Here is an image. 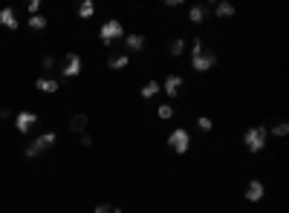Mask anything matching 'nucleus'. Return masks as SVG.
<instances>
[{"label":"nucleus","mask_w":289,"mask_h":213,"mask_svg":"<svg viewBox=\"0 0 289 213\" xmlns=\"http://www.w3.org/2000/svg\"><path fill=\"white\" fill-rule=\"evenodd\" d=\"M214 12H217V17H223V20H226V17H234V12H237V9H234V3L220 0V3L214 6Z\"/></svg>","instance_id":"obj_16"},{"label":"nucleus","mask_w":289,"mask_h":213,"mask_svg":"<svg viewBox=\"0 0 289 213\" xmlns=\"http://www.w3.org/2000/svg\"><path fill=\"white\" fill-rule=\"evenodd\" d=\"M44 69H55V58H44Z\"/></svg>","instance_id":"obj_29"},{"label":"nucleus","mask_w":289,"mask_h":213,"mask_svg":"<svg viewBox=\"0 0 289 213\" xmlns=\"http://www.w3.org/2000/svg\"><path fill=\"white\" fill-rule=\"evenodd\" d=\"M55 144H58V135H55V132L50 130V132H41V135H35L32 141L26 144V150H23V153H26L29 159H35V156H41L44 150L55 147Z\"/></svg>","instance_id":"obj_1"},{"label":"nucleus","mask_w":289,"mask_h":213,"mask_svg":"<svg viewBox=\"0 0 289 213\" xmlns=\"http://www.w3.org/2000/svg\"><path fill=\"white\" fill-rule=\"evenodd\" d=\"M81 69H84L81 55H78V52H67V58L61 61V69H58V72H61L64 78H78V75H81Z\"/></svg>","instance_id":"obj_4"},{"label":"nucleus","mask_w":289,"mask_h":213,"mask_svg":"<svg viewBox=\"0 0 289 213\" xmlns=\"http://www.w3.org/2000/svg\"><path fill=\"white\" fill-rule=\"evenodd\" d=\"M203 41H200V38H194V41H191V58H194V55H203Z\"/></svg>","instance_id":"obj_24"},{"label":"nucleus","mask_w":289,"mask_h":213,"mask_svg":"<svg viewBox=\"0 0 289 213\" xmlns=\"http://www.w3.org/2000/svg\"><path fill=\"white\" fill-rule=\"evenodd\" d=\"M266 138H269V130H266V127H249L246 135H243L249 153H260V150L266 147Z\"/></svg>","instance_id":"obj_3"},{"label":"nucleus","mask_w":289,"mask_h":213,"mask_svg":"<svg viewBox=\"0 0 289 213\" xmlns=\"http://www.w3.org/2000/svg\"><path fill=\"white\" fill-rule=\"evenodd\" d=\"M182 86H185V81H182L179 75H168V78H165V84H162V92H165L168 98H179Z\"/></svg>","instance_id":"obj_8"},{"label":"nucleus","mask_w":289,"mask_h":213,"mask_svg":"<svg viewBox=\"0 0 289 213\" xmlns=\"http://www.w3.org/2000/svg\"><path fill=\"white\" fill-rule=\"evenodd\" d=\"M127 64H130L127 55H110V58H107V66H110V69H124Z\"/></svg>","instance_id":"obj_18"},{"label":"nucleus","mask_w":289,"mask_h":213,"mask_svg":"<svg viewBox=\"0 0 289 213\" xmlns=\"http://www.w3.org/2000/svg\"><path fill=\"white\" fill-rule=\"evenodd\" d=\"M168 52H171V55H173V58H179V55L185 52V41H182V38H176V41H171Z\"/></svg>","instance_id":"obj_19"},{"label":"nucleus","mask_w":289,"mask_h":213,"mask_svg":"<svg viewBox=\"0 0 289 213\" xmlns=\"http://www.w3.org/2000/svg\"><path fill=\"white\" fill-rule=\"evenodd\" d=\"M0 26H3V29H12V32L20 26V23H17L15 9H9V6H6V9H0Z\"/></svg>","instance_id":"obj_10"},{"label":"nucleus","mask_w":289,"mask_h":213,"mask_svg":"<svg viewBox=\"0 0 289 213\" xmlns=\"http://www.w3.org/2000/svg\"><path fill=\"white\" fill-rule=\"evenodd\" d=\"M217 64V55L214 52H203V55H194L191 58V69H197V72H208V69H214Z\"/></svg>","instance_id":"obj_7"},{"label":"nucleus","mask_w":289,"mask_h":213,"mask_svg":"<svg viewBox=\"0 0 289 213\" xmlns=\"http://www.w3.org/2000/svg\"><path fill=\"white\" fill-rule=\"evenodd\" d=\"M99 41H102L104 46H110L113 41H124V26H121L119 20H104L102 29H99Z\"/></svg>","instance_id":"obj_2"},{"label":"nucleus","mask_w":289,"mask_h":213,"mask_svg":"<svg viewBox=\"0 0 289 213\" xmlns=\"http://www.w3.org/2000/svg\"><path fill=\"white\" fill-rule=\"evenodd\" d=\"M124 49L127 52H142L145 49V35H139V32H133V35H124Z\"/></svg>","instance_id":"obj_9"},{"label":"nucleus","mask_w":289,"mask_h":213,"mask_svg":"<svg viewBox=\"0 0 289 213\" xmlns=\"http://www.w3.org/2000/svg\"><path fill=\"white\" fill-rule=\"evenodd\" d=\"M287 132H289V124H287V121H278V124L272 127V135H278V138H284Z\"/></svg>","instance_id":"obj_22"},{"label":"nucleus","mask_w":289,"mask_h":213,"mask_svg":"<svg viewBox=\"0 0 289 213\" xmlns=\"http://www.w3.org/2000/svg\"><path fill=\"white\" fill-rule=\"evenodd\" d=\"M12 110H9V107H0V121H9V118H12Z\"/></svg>","instance_id":"obj_27"},{"label":"nucleus","mask_w":289,"mask_h":213,"mask_svg":"<svg viewBox=\"0 0 289 213\" xmlns=\"http://www.w3.org/2000/svg\"><path fill=\"white\" fill-rule=\"evenodd\" d=\"M197 127H200V132H211L214 130V121H211L208 115H200V118H197Z\"/></svg>","instance_id":"obj_20"},{"label":"nucleus","mask_w":289,"mask_h":213,"mask_svg":"<svg viewBox=\"0 0 289 213\" xmlns=\"http://www.w3.org/2000/svg\"><path fill=\"white\" fill-rule=\"evenodd\" d=\"M159 92H162V84H159V81H148L145 86H142V92H139V95H142L145 101H151V98H156Z\"/></svg>","instance_id":"obj_14"},{"label":"nucleus","mask_w":289,"mask_h":213,"mask_svg":"<svg viewBox=\"0 0 289 213\" xmlns=\"http://www.w3.org/2000/svg\"><path fill=\"white\" fill-rule=\"evenodd\" d=\"M87 121H90V115L87 113H75L72 118H69V130L78 132V135H84L87 132Z\"/></svg>","instance_id":"obj_11"},{"label":"nucleus","mask_w":289,"mask_h":213,"mask_svg":"<svg viewBox=\"0 0 289 213\" xmlns=\"http://www.w3.org/2000/svg\"><path fill=\"white\" fill-rule=\"evenodd\" d=\"M58 86H61V84L55 81V78H38V81H35V89H38V92H58Z\"/></svg>","instance_id":"obj_15"},{"label":"nucleus","mask_w":289,"mask_h":213,"mask_svg":"<svg viewBox=\"0 0 289 213\" xmlns=\"http://www.w3.org/2000/svg\"><path fill=\"white\" fill-rule=\"evenodd\" d=\"M93 15H96V3H93V0H81V3H78V17H81V20H90Z\"/></svg>","instance_id":"obj_17"},{"label":"nucleus","mask_w":289,"mask_h":213,"mask_svg":"<svg viewBox=\"0 0 289 213\" xmlns=\"http://www.w3.org/2000/svg\"><path fill=\"white\" fill-rule=\"evenodd\" d=\"M96 213H121V208H110V205H96Z\"/></svg>","instance_id":"obj_26"},{"label":"nucleus","mask_w":289,"mask_h":213,"mask_svg":"<svg viewBox=\"0 0 289 213\" xmlns=\"http://www.w3.org/2000/svg\"><path fill=\"white\" fill-rule=\"evenodd\" d=\"M29 26H32V29H44V26H47V17H44V15L29 17Z\"/></svg>","instance_id":"obj_23"},{"label":"nucleus","mask_w":289,"mask_h":213,"mask_svg":"<svg viewBox=\"0 0 289 213\" xmlns=\"http://www.w3.org/2000/svg\"><path fill=\"white\" fill-rule=\"evenodd\" d=\"M35 124H38V115H35L32 110H23V113L15 115V127H17V132H20V135H29Z\"/></svg>","instance_id":"obj_6"},{"label":"nucleus","mask_w":289,"mask_h":213,"mask_svg":"<svg viewBox=\"0 0 289 213\" xmlns=\"http://www.w3.org/2000/svg\"><path fill=\"white\" fill-rule=\"evenodd\" d=\"M168 147L173 150V153H179V156L188 153V147H191V132L182 130V127H179V130H173L168 135Z\"/></svg>","instance_id":"obj_5"},{"label":"nucleus","mask_w":289,"mask_h":213,"mask_svg":"<svg viewBox=\"0 0 289 213\" xmlns=\"http://www.w3.org/2000/svg\"><path fill=\"white\" fill-rule=\"evenodd\" d=\"M246 199H249V202H260V199H263V181L260 179L249 181V187H246Z\"/></svg>","instance_id":"obj_12"},{"label":"nucleus","mask_w":289,"mask_h":213,"mask_svg":"<svg viewBox=\"0 0 289 213\" xmlns=\"http://www.w3.org/2000/svg\"><path fill=\"white\" fill-rule=\"evenodd\" d=\"M78 144H81V147H90V144H93V138H90V135H87V132H84V135L78 138Z\"/></svg>","instance_id":"obj_28"},{"label":"nucleus","mask_w":289,"mask_h":213,"mask_svg":"<svg viewBox=\"0 0 289 213\" xmlns=\"http://www.w3.org/2000/svg\"><path fill=\"white\" fill-rule=\"evenodd\" d=\"M205 17H208V6H203V3H197V6L188 9V20L191 23H203Z\"/></svg>","instance_id":"obj_13"},{"label":"nucleus","mask_w":289,"mask_h":213,"mask_svg":"<svg viewBox=\"0 0 289 213\" xmlns=\"http://www.w3.org/2000/svg\"><path fill=\"white\" fill-rule=\"evenodd\" d=\"M156 115H159L162 121H171V118H173V107H171V104H162V107L156 110Z\"/></svg>","instance_id":"obj_21"},{"label":"nucleus","mask_w":289,"mask_h":213,"mask_svg":"<svg viewBox=\"0 0 289 213\" xmlns=\"http://www.w3.org/2000/svg\"><path fill=\"white\" fill-rule=\"evenodd\" d=\"M26 9H29V15H41V0H29V6H26Z\"/></svg>","instance_id":"obj_25"}]
</instances>
